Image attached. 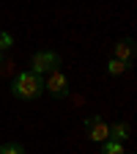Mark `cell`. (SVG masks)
Wrapping results in <instances>:
<instances>
[{
  "label": "cell",
  "instance_id": "cell-9",
  "mask_svg": "<svg viewBox=\"0 0 137 154\" xmlns=\"http://www.w3.org/2000/svg\"><path fill=\"white\" fill-rule=\"evenodd\" d=\"M102 154H124V143H118V140H104L102 143Z\"/></svg>",
  "mask_w": 137,
  "mask_h": 154
},
{
  "label": "cell",
  "instance_id": "cell-11",
  "mask_svg": "<svg viewBox=\"0 0 137 154\" xmlns=\"http://www.w3.org/2000/svg\"><path fill=\"white\" fill-rule=\"evenodd\" d=\"M0 63H3V55H0Z\"/></svg>",
  "mask_w": 137,
  "mask_h": 154
},
{
  "label": "cell",
  "instance_id": "cell-1",
  "mask_svg": "<svg viewBox=\"0 0 137 154\" xmlns=\"http://www.w3.org/2000/svg\"><path fill=\"white\" fill-rule=\"evenodd\" d=\"M11 94L16 99H38L44 94V80L33 72H19L11 83Z\"/></svg>",
  "mask_w": 137,
  "mask_h": 154
},
{
  "label": "cell",
  "instance_id": "cell-6",
  "mask_svg": "<svg viewBox=\"0 0 137 154\" xmlns=\"http://www.w3.org/2000/svg\"><path fill=\"white\" fill-rule=\"evenodd\" d=\"M126 138H129V127H126L124 121L110 124V138H107V140H118V143H124Z\"/></svg>",
  "mask_w": 137,
  "mask_h": 154
},
{
  "label": "cell",
  "instance_id": "cell-10",
  "mask_svg": "<svg viewBox=\"0 0 137 154\" xmlns=\"http://www.w3.org/2000/svg\"><path fill=\"white\" fill-rule=\"evenodd\" d=\"M14 47V36L8 33V30H0V52H6V50H11Z\"/></svg>",
  "mask_w": 137,
  "mask_h": 154
},
{
  "label": "cell",
  "instance_id": "cell-2",
  "mask_svg": "<svg viewBox=\"0 0 137 154\" xmlns=\"http://www.w3.org/2000/svg\"><path fill=\"white\" fill-rule=\"evenodd\" d=\"M30 72L33 74H49V72H55L58 66H61V55L58 52H52V50H41V52H33V58H30Z\"/></svg>",
  "mask_w": 137,
  "mask_h": 154
},
{
  "label": "cell",
  "instance_id": "cell-8",
  "mask_svg": "<svg viewBox=\"0 0 137 154\" xmlns=\"http://www.w3.org/2000/svg\"><path fill=\"white\" fill-rule=\"evenodd\" d=\"M0 154H25V146L16 143V140H8V143L0 146Z\"/></svg>",
  "mask_w": 137,
  "mask_h": 154
},
{
  "label": "cell",
  "instance_id": "cell-5",
  "mask_svg": "<svg viewBox=\"0 0 137 154\" xmlns=\"http://www.w3.org/2000/svg\"><path fill=\"white\" fill-rule=\"evenodd\" d=\"M112 52H115L112 58H118V61H124V63H132V58H134V44L129 42V38H124V42L115 44Z\"/></svg>",
  "mask_w": 137,
  "mask_h": 154
},
{
  "label": "cell",
  "instance_id": "cell-3",
  "mask_svg": "<svg viewBox=\"0 0 137 154\" xmlns=\"http://www.w3.org/2000/svg\"><path fill=\"white\" fill-rule=\"evenodd\" d=\"M44 91H49L55 99H66L69 96V80H66V74L63 72H49V77H47V83H44Z\"/></svg>",
  "mask_w": 137,
  "mask_h": 154
},
{
  "label": "cell",
  "instance_id": "cell-7",
  "mask_svg": "<svg viewBox=\"0 0 137 154\" xmlns=\"http://www.w3.org/2000/svg\"><path fill=\"white\" fill-rule=\"evenodd\" d=\"M126 69H129V63L118 61V58H110V61H107V74H112V77H118V74H124Z\"/></svg>",
  "mask_w": 137,
  "mask_h": 154
},
{
  "label": "cell",
  "instance_id": "cell-4",
  "mask_svg": "<svg viewBox=\"0 0 137 154\" xmlns=\"http://www.w3.org/2000/svg\"><path fill=\"white\" fill-rule=\"evenodd\" d=\"M85 129H88V138L93 143H104L110 138V124L102 121V116H88L85 119Z\"/></svg>",
  "mask_w": 137,
  "mask_h": 154
}]
</instances>
